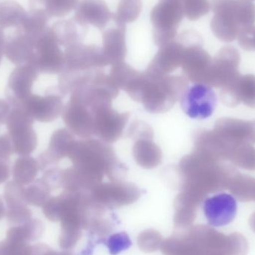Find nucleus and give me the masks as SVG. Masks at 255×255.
<instances>
[{"mask_svg": "<svg viewBox=\"0 0 255 255\" xmlns=\"http://www.w3.org/2000/svg\"><path fill=\"white\" fill-rule=\"evenodd\" d=\"M34 120L23 109H11L6 121L13 151L18 155L27 156L35 150L37 136L33 128Z\"/></svg>", "mask_w": 255, "mask_h": 255, "instance_id": "obj_6", "label": "nucleus"}, {"mask_svg": "<svg viewBox=\"0 0 255 255\" xmlns=\"http://www.w3.org/2000/svg\"><path fill=\"white\" fill-rule=\"evenodd\" d=\"M5 207H4V202H3L2 199L0 197V220L2 219L3 217L5 216Z\"/></svg>", "mask_w": 255, "mask_h": 255, "instance_id": "obj_45", "label": "nucleus"}, {"mask_svg": "<svg viewBox=\"0 0 255 255\" xmlns=\"http://www.w3.org/2000/svg\"><path fill=\"white\" fill-rule=\"evenodd\" d=\"M10 175V166L9 160H0V184L5 182Z\"/></svg>", "mask_w": 255, "mask_h": 255, "instance_id": "obj_43", "label": "nucleus"}, {"mask_svg": "<svg viewBox=\"0 0 255 255\" xmlns=\"http://www.w3.org/2000/svg\"><path fill=\"white\" fill-rule=\"evenodd\" d=\"M140 190L132 183L112 181L100 183L90 192L91 202L101 208H119L137 200Z\"/></svg>", "mask_w": 255, "mask_h": 255, "instance_id": "obj_8", "label": "nucleus"}, {"mask_svg": "<svg viewBox=\"0 0 255 255\" xmlns=\"http://www.w3.org/2000/svg\"><path fill=\"white\" fill-rule=\"evenodd\" d=\"M79 0H29L30 8L41 7L50 17H62L76 9Z\"/></svg>", "mask_w": 255, "mask_h": 255, "instance_id": "obj_29", "label": "nucleus"}, {"mask_svg": "<svg viewBox=\"0 0 255 255\" xmlns=\"http://www.w3.org/2000/svg\"><path fill=\"white\" fill-rule=\"evenodd\" d=\"M127 26H118L109 28L103 34V57L108 65H114L124 62L127 55L126 41Z\"/></svg>", "mask_w": 255, "mask_h": 255, "instance_id": "obj_23", "label": "nucleus"}, {"mask_svg": "<svg viewBox=\"0 0 255 255\" xmlns=\"http://www.w3.org/2000/svg\"><path fill=\"white\" fill-rule=\"evenodd\" d=\"M94 115V134L107 143L116 142L121 137L129 119L128 114L120 113L112 106L100 108Z\"/></svg>", "mask_w": 255, "mask_h": 255, "instance_id": "obj_14", "label": "nucleus"}, {"mask_svg": "<svg viewBox=\"0 0 255 255\" xmlns=\"http://www.w3.org/2000/svg\"><path fill=\"white\" fill-rule=\"evenodd\" d=\"M27 12L14 1H3L0 4V27L4 28L19 26Z\"/></svg>", "mask_w": 255, "mask_h": 255, "instance_id": "obj_30", "label": "nucleus"}, {"mask_svg": "<svg viewBox=\"0 0 255 255\" xmlns=\"http://www.w3.org/2000/svg\"><path fill=\"white\" fill-rule=\"evenodd\" d=\"M75 139L72 132L67 129L55 130L51 136L49 148L39 156L37 162L40 170L44 172L61 159L67 157Z\"/></svg>", "mask_w": 255, "mask_h": 255, "instance_id": "obj_20", "label": "nucleus"}, {"mask_svg": "<svg viewBox=\"0 0 255 255\" xmlns=\"http://www.w3.org/2000/svg\"><path fill=\"white\" fill-rule=\"evenodd\" d=\"M183 0H160L151 11L153 40L159 47L176 38L184 18Z\"/></svg>", "mask_w": 255, "mask_h": 255, "instance_id": "obj_4", "label": "nucleus"}, {"mask_svg": "<svg viewBox=\"0 0 255 255\" xmlns=\"http://www.w3.org/2000/svg\"><path fill=\"white\" fill-rule=\"evenodd\" d=\"M28 63L35 66L40 73L46 74H60L64 70V52L60 48L51 27L48 26L37 39L34 55Z\"/></svg>", "mask_w": 255, "mask_h": 255, "instance_id": "obj_7", "label": "nucleus"}, {"mask_svg": "<svg viewBox=\"0 0 255 255\" xmlns=\"http://www.w3.org/2000/svg\"><path fill=\"white\" fill-rule=\"evenodd\" d=\"M240 62L241 55L238 49L225 46L213 59L205 84L216 88L229 85L241 75L238 70Z\"/></svg>", "mask_w": 255, "mask_h": 255, "instance_id": "obj_12", "label": "nucleus"}, {"mask_svg": "<svg viewBox=\"0 0 255 255\" xmlns=\"http://www.w3.org/2000/svg\"><path fill=\"white\" fill-rule=\"evenodd\" d=\"M62 118L69 130L77 136L86 139L94 134V113L77 99L70 97L64 107Z\"/></svg>", "mask_w": 255, "mask_h": 255, "instance_id": "obj_16", "label": "nucleus"}, {"mask_svg": "<svg viewBox=\"0 0 255 255\" xmlns=\"http://www.w3.org/2000/svg\"><path fill=\"white\" fill-rule=\"evenodd\" d=\"M34 120L41 123H50L58 119L64 110L61 94L46 93L41 96L32 94L22 108Z\"/></svg>", "mask_w": 255, "mask_h": 255, "instance_id": "obj_17", "label": "nucleus"}, {"mask_svg": "<svg viewBox=\"0 0 255 255\" xmlns=\"http://www.w3.org/2000/svg\"><path fill=\"white\" fill-rule=\"evenodd\" d=\"M50 16L46 10L41 7L29 8V11L27 12L22 23L16 28L25 34L38 39L48 28L47 22Z\"/></svg>", "mask_w": 255, "mask_h": 255, "instance_id": "obj_27", "label": "nucleus"}, {"mask_svg": "<svg viewBox=\"0 0 255 255\" xmlns=\"http://www.w3.org/2000/svg\"><path fill=\"white\" fill-rule=\"evenodd\" d=\"M37 40L16 28L14 32L6 37L4 44L6 58L17 66L27 64L34 55Z\"/></svg>", "mask_w": 255, "mask_h": 255, "instance_id": "obj_22", "label": "nucleus"}, {"mask_svg": "<svg viewBox=\"0 0 255 255\" xmlns=\"http://www.w3.org/2000/svg\"><path fill=\"white\" fill-rule=\"evenodd\" d=\"M185 45L178 37L160 47L145 71L166 76L181 67Z\"/></svg>", "mask_w": 255, "mask_h": 255, "instance_id": "obj_19", "label": "nucleus"}, {"mask_svg": "<svg viewBox=\"0 0 255 255\" xmlns=\"http://www.w3.org/2000/svg\"><path fill=\"white\" fill-rule=\"evenodd\" d=\"M182 190L202 198L209 192L228 187L235 169L229 165L193 151L178 165Z\"/></svg>", "mask_w": 255, "mask_h": 255, "instance_id": "obj_2", "label": "nucleus"}, {"mask_svg": "<svg viewBox=\"0 0 255 255\" xmlns=\"http://www.w3.org/2000/svg\"><path fill=\"white\" fill-rule=\"evenodd\" d=\"M144 73L145 81L139 103L149 113L162 114L170 110L188 88V81L184 76H160L147 71Z\"/></svg>", "mask_w": 255, "mask_h": 255, "instance_id": "obj_3", "label": "nucleus"}, {"mask_svg": "<svg viewBox=\"0 0 255 255\" xmlns=\"http://www.w3.org/2000/svg\"><path fill=\"white\" fill-rule=\"evenodd\" d=\"M31 255H72L70 252H56L45 244H36L31 247Z\"/></svg>", "mask_w": 255, "mask_h": 255, "instance_id": "obj_41", "label": "nucleus"}, {"mask_svg": "<svg viewBox=\"0 0 255 255\" xmlns=\"http://www.w3.org/2000/svg\"><path fill=\"white\" fill-rule=\"evenodd\" d=\"M6 220L10 226H19L29 221L32 217L31 209L27 206L7 209L5 214Z\"/></svg>", "mask_w": 255, "mask_h": 255, "instance_id": "obj_36", "label": "nucleus"}, {"mask_svg": "<svg viewBox=\"0 0 255 255\" xmlns=\"http://www.w3.org/2000/svg\"><path fill=\"white\" fill-rule=\"evenodd\" d=\"M65 67L64 70L88 72L106 67L102 48L82 43L66 48L64 52Z\"/></svg>", "mask_w": 255, "mask_h": 255, "instance_id": "obj_13", "label": "nucleus"}, {"mask_svg": "<svg viewBox=\"0 0 255 255\" xmlns=\"http://www.w3.org/2000/svg\"><path fill=\"white\" fill-rule=\"evenodd\" d=\"M217 106V97L210 85L196 83L187 88L181 99V107L192 119L205 120L212 116Z\"/></svg>", "mask_w": 255, "mask_h": 255, "instance_id": "obj_9", "label": "nucleus"}, {"mask_svg": "<svg viewBox=\"0 0 255 255\" xmlns=\"http://www.w3.org/2000/svg\"><path fill=\"white\" fill-rule=\"evenodd\" d=\"M237 0H211V10L214 13L211 29L214 35L223 42H232L238 38L241 28L236 15Z\"/></svg>", "mask_w": 255, "mask_h": 255, "instance_id": "obj_10", "label": "nucleus"}, {"mask_svg": "<svg viewBox=\"0 0 255 255\" xmlns=\"http://www.w3.org/2000/svg\"><path fill=\"white\" fill-rule=\"evenodd\" d=\"M13 153V143L8 133H3L0 136V160H9Z\"/></svg>", "mask_w": 255, "mask_h": 255, "instance_id": "obj_40", "label": "nucleus"}, {"mask_svg": "<svg viewBox=\"0 0 255 255\" xmlns=\"http://www.w3.org/2000/svg\"><path fill=\"white\" fill-rule=\"evenodd\" d=\"M67 157L73 163L76 183L87 191L91 192L102 183L105 175L112 181H119L120 175L127 171L113 148L101 139H75Z\"/></svg>", "mask_w": 255, "mask_h": 255, "instance_id": "obj_1", "label": "nucleus"}, {"mask_svg": "<svg viewBox=\"0 0 255 255\" xmlns=\"http://www.w3.org/2000/svg\"><path fill=\"white\" fill-rule=\"evenodd\" d=\"M74 19L85 26L103 29L113 16L104 0H82L76 6Z\"/></svg>", "mask_w": 255, "mask_h": 255, "instance_id": "obj_21", "label": "nucleus"}, {"mask_svg": "<svg viewBox=\"0 0 255 255\" xmlns=\"http://www.w3.org/2000/svg\"><path fill=\"white\" fill-rule=\"evenodd\" d=\"M238 43L244 50L255 51V26L246 27L238 36Z\"/></svg>", "mask_w": 255, "mask_h": 255, "instance_id": "obj_39", "label": "nucleus"}, {"mask_svg": "<svg viewBox=\"0 0 255 255\" xmlns=\"http://www.w3.org/2000/svg\"><path fill=\"white\" fill-rule=\"evenodd\" d=\"M39 73V70L31 63L17 66L10 73L5 96L11 109L22 108L32 95L33 85Z\"/></svg>", "mask_w": 255, "mask_h": 255, "instance_id": "obj_11", "label": "nucleus"}, {"mask_svg": "<svg viewBox=\"0 0 255 255\" xmlns=\"http://www.w3.org/2000/svg\"><path fill=\"white\" fill-rule=\"evenodd\" d=\"M203 211L210 226L223 227L235 220L238 212V203L232 195L220 193L205 199Z\"/></svg>", "mask_w": 255, "mask_h": 255, "instance_id": "obj_15", "label": "nucleus"}, {"mask_svg": "<svg viewBox=\"0 0 255 255\" xmlns=\"http://www.w3.org/2000/svg\"><path fill=\"white\" fill-rule=\"evenodd\" d=\"M250 1H252V0H250Z\"/></svg>", "mask_w": 255, "mask_h": 255, "instance_id": "obj_46", "label": "nucleus"}, {"mask_svg": "<svg viewBox=\"0 0 255 255\" xmlns=\"http://www.w3.org/2000/svg\"><path fill=\"white\" fill-rule=\"evenodd\" d=\"M37 160L30 156H21L16 159L12 169L13 181L19 185H28L35 180L39 170Z\"/></svg>", "mask_w": 255, "mask_h": 255, "instance_id": "obj_28", "label": "nucleus"}, {"mask_svg": "<svg viewBox=\"0 0 255 255\" xmlns=\"http://www.w3.org/2000/svg\"><path fill=\"white\" fill-rule=\"evenodd\" d=\"M5 36H4V31L0 27V63L2 59L3 55L4 54V44H5Z\"/></svg>", "mask_w": 255, "mask_h": 255, "instance_id": "obj_44", "label": "nucleus"}, {"mask_svg": "<svg viewBox=\"0 0 255 255\" xmlns=\"http://www.w3.org/2000/svg\"><path fill=\"white\" fill-rule=\"evenodd\" d=\"M141 10V0H121L112 18L118 26H126L127 23L133 22L139 17Z\"/></svg>", "mask_w": 255, "mask_h": 255, "instance_id": "obj_32", "label": "nucleus"}, {"mask_svg": "<svg viewBox=\"0 0 255 255\" xmlns=\"http://www.w3.org/2000/svg\"><path fill=\"white\" fill-rule=\"evenodd\" d=\"M52 190L43 178H39L27 185V187H24V199L27 205L43 207L50 199Z\"/></svg>", "mask_w": 255, "mask_h": 255, "instance_id": "obj_31", "label": "nucleus"}, {"mask_svg": "<svg viewBox=\"0 0 255 255\" xmlns=\"http://www.w3.org/2000/svg\"><path fill=\"white\" fill-rule=\"evenodd\" d=\"M133 156L136 163L145 169H152L161 163L160 147L151 139H138L133 146Z\"/></svg>", "mask_w": 255, "mask_h": 255, "instance_id": "obj_25", "label": "nucleus"}, {"mask_svg": "<svg viewBox=\"0 0 255 255\" xmlns=\"http://www.w3.org/2000/svg\"><path fill=\"white\" fill-rule=\"evenodd\" d=\"M184 16L190 21H196L205 16L211 9L208 0H183Z\"/></svg>", "mask_w": 255, "mask_h": 255, "instance_id": "obj_35", "label": "nucleus"}, {"mask_svg": "<svg viewBox=\"0 0 255 255\" xmlns=\"http://www.w3.org/2000/svg\"><path fill=\"white\" fill-rule=\"evenodd\" d=\"M228 160L243 169L255 170V148L250 143L233 145Z\"/></svg>", "mask_w": 255, "mask_h": 255, "instance_id": "obj_33", "label": "nucleus"}, {"mask_svg": "<svg viewBox=\"0 0 255 255\" xmlns=\"http://www.w3.org/2000/svg\"><path fill=\"white\" fill-rule=\"evenodd\" d=\"M0 255H31V247L6 238L0 242Z\"/></svg>", "mask_w": 255, "mask_h": 255, "instance_id": "obj_37", "label": "nucleus"}, {"mask_svg": "<svg viewBox=\"0 0 255 255\" xmlns=\"http://www.w3.org/2000/svg\"><path fill=\"white\" fill-rule=\"evenodd\" d=\"M51 28L60 46L65 48L82 43L88 31V26L79 23L74 18L58 21Z\"/></svg>", "mask_w": 255, "mask_h": 255, "instance_id": "obj_24", "label": "nucleus"}, {"mask_svg": "<svg viewBox=\"0 0 255 255\" xmlns=\"http://www.w3.org/2000/svg\"><path fill=\"white\" fill-rule=\"evenodd\" d=\"M24 187L15 181H9L4 190V198L7 209L27 206L23 196Z\"/></svg>", "mask_w": 255, "mask_h": 255, "instance_id": "obj_34", "label": "nucleus"}, {"mask_svg": "<svg viewBox=\"0 0 255 255\" xmlns=\"http://www.w3.org/2000/svg\"><path fill=\"white\" fill-rule=\"evenodd\" d=\"M44 226L40 220L31 219L25 224L12 226L6 233V238L17 242L29 244L38 240L43 235Z\"/></svg>", "mask_w": 255, "mask_h": 255, "instance_id": "obj_26", "label": "nucleus"}, {"mask_svg": "<svg viewBox=\"0 0 255 255\" xmlns=\"http://www.w3.org/2000/svg\"><path fill=\"white\" fill-rule=\"evenodd\" d=\"M185 45L181 67L189 80L206 83L213 59L202 48V37L196 31H184L178 36Z\"/></svg>", "mask_w": 255, "mask_h": 255, "instance_id": "obj_5", "label": "nucleus"}, {"mask_svg": "<svg viewBox=\"0 0 255 255\" xmlns=\"http://www.w3.org/2000/svg\"><path fill=\"white\" fill-rule=\"evenodd\" d=\"M11 107L8 102L0 100V126L6 124Z\"/></svg>", "mask_w": 255, "mask_h": 255, "instance_id": "obj_42", "label": "nucleus"}, {"mask_svg": "<svg viewBox=\"0 0 255 255\" xmlns=\"http://www.w3.org/2000/svg\"><path fill=\"white\" fill-rule=\"evenodd\" d=\"M222 101L226 106L235 107L243 103L251 109H255V76L240 75L229 85L222 88Z\"/></svg>", "mask_w": 255, "mask_h": 255, "instance_id": "obj_18", "label": "nucleus"}, {"mask_svg": "<svg viewBox=\"0 0 255 255\" xmlns=\"http://www.w3.org/2000/svg\"><path fill=\"white\" fill-rule=\"evenodd\" d=\"M111 255H116L127 250L131 246V241L128 235L124 232L112 235L106 242Z\"/></svg>", "mask_w": 255, "mask_h": 255, "instance_id": "obj_38", "label": "nucleus"}]
</instances>
